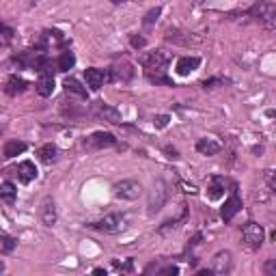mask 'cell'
<instances>
[{
    "label": "cell",
    "instance_id": "20",
    "mask_svg": "<svg viewBox=\"0 0 276 276\" xmlns=\"http://www.w3.org/2000/svg\"><path fill=\"white\" fill-rule=\"evenodd\" d=\"M0 197H2V201L7 203V205H13L15 198H17L15 186L11 184V181H2V186H0Z\"/></svg>",
    "mask_w": 276,
    "mask_h": 276
},
{
    "label": "cell",
    "instance_id": "24",
    "mask_svg": "<svg viewBox=\"0 0 276 276\" xmlns=\"http://www.w3.org/2000/svg\"><path fill=\"white\" fill-rule=\"evenodd\" d=\"M13 248H15V239L11 236H7V233H2V236H0V250L7 255V252H11Z\"/></svg>",
    "mask_w": 276,
    "mask_h": 276
},
{
    "label": "cell",
    "instance_id": "9",
    "mask_svg": "<svg viewBox=\"0 0 276 276\" xmlns=\"http://www.w3.org/2000/svg\"><path fill=\"white\" fill-rule=\"evenodd\" d=\"M39 218L45 227H52L56 222V205H54V198L52 197H45L39 205Z\"/></svg>",
    "mask_w": 276,
    "mask_h": 276
},
{
    "label": "cell",
    "instance_id": "35",
    "mask_svg": "<svg viewBox=\"0 0 276 276\" xmlns=\"http://www.w3.org/2000/svg\"><path fill=\"white\" fill-rule=\"evenodd\" d=\"M132 270H134V263H132V259L121 266V272H132Z\"/></svg>",
    "mask_w": 276,
    "mask_h": 276
},
{
    "label": "cell",
    "instance_id": "34",
    "mask_svg": "<svg viewBox=\"0 0 276 276\" xmlns=\"http://www.w3.org/2000/svg\"><path fill=\"white\" fill-rule=\"evenodd\" d=\"M181 188H184L186 192H190V195H195V192H197L195 186H192V184H184V181H181Z\"/></svg>",
    "mask_w": 276,
    "mask_h": 276
},
{
    "label": "cell",
    "instance_id": "36",
    "mask_svg": "<svg viewBox=\"0 0 276 276\" xmlns=\"http://www.w3.org/2000/svg\"><path fill=\"white\" fill-rule=\"evenodd\" d=\"M93 274H97V276H102V274H106V270H102V268H95V270H93Z\"/></svg>",
    "mask_w": 276,
    "mask_h": 276
},
{
    "label": "cell",
    "instance_id": "3",
    "mask_svg": "<svg viewBox=\"0 0 276 276\" xmlns=\"http://www.w3.org/2000/svg\"><path fill=\"white\" fill-rule=\"evenodd\" d=\"M166 198H168V190H166V184H164L162 179H158L154 188H151V192H149V201H147V207H149V214H158L162 207H164V203H166Z\"/></svg>",
    "mask_w": 276,
    "mask_h": 276
},
{
    "label": "cell",
    "instance_id": "22",
    "mask_svg": "<svg viewBox=\"0 0 276 276\" xmlns=\"http://www.w3.org/2000/svg\"><path fill=\"white\" fill-rule=\"evenodd\" d=\"M76 65V56H74V52H69L65 50L61 56H58V63H56V67H58V72H69Z\"/></svg>",
    "mask_w": 276,
    "mask_h": 276
},
{
    "label": "cell",
    "instance_id": "13",
    "mask_svg": "<svg viewBox=\"0 0 276 276\" xmlns=\"http://www.w3.org/2000/svg\"><path fill=\"white\" fill-rule=\"evenodd\" d=\"M108 78L102 69H97V67H89L84 72V80H86V86H89L91 91H99L104 86V80Z\"/></svg>",
    "mask_w": 276,
    "mask_h": 276
},
{
    "label": "cell",
    "instance_id": "26",
    "mask_svg": "<svg viewBox=\"0 0 276 276\" xmlns=\"http://www.w3.org/2000/svg\"><path fill=\"white\" fill-rule=\"evenodd\" d=\"M263 274L266 276H276V259H268L263 263Z\"/></svg>",
    "mask_w": 276,
    "mask_h": 276
},
{
    "label": "cell",
    "instance_id": "29",
    "mask_svg": "<svg viewBox=\"0 0 276 276\" xmlns=\"http://www.w3.org/2000/svg\"><path fill=\"white\" fill-rule=\"evenodd\" d=\"M130 43H132V48H145L147 45V41H145V37H138V35H132V39H130Z\"/></svg>",
    "mask_w": 276,
    "mask_h": 276
},
{
    "label": "cell",
    "instance_id": "16",
    "mask_svg": "<svg viewBox=\"0 0 276 276\" xmlns=\"http://www.w3.org/2000/svg\"><path fill=\"white\" fill-rule=\"evenodd\" d=\"M225 195V179L222 177H211L209 186H207V197L211 201H218V198Z\"/></svg>",
    "mask_w": 276,
    "mask_h": 276
},
{
    "label": "cell",
    "instance_id": "10",
    "mask_svg": "<svg viewBox=\"0 0 276 276\" xmlns=\"http://www.w3.org/2000/svg\"><path fill=\"white\" fill-rule=\"evenodd\" d=\"M239 209H242V198L237 197L236 188H233V190H231V197H229L227 201H225V207H222V211H220V214H222V220H225V222H231L233 216H236Z\"/></svg>",
    "mask_w": 276,
    "mask_h": 276
},
{
    "label": "cell",
    "instance_id": "37",
    "mask_svg": "<svg viewBox=\"0 0 276 276\" xmlns=\"http://www.w3.org/2000/svg\"><path fill=\"white\" fill-rule=\"evenodd\" d=\"M113 2H115V4H119V2H125V0H113Z\"/></svg>",
    "mask_w": 276,
    "mask_h": 276
},
{
    "label": "cell",
    "instance_id": "14",
    "mask_svg": "<svg viewBox=\"0 0 276 276\" xmlns=\"http://www.w3.org/2000/svg\"><path fill=\"white\" fill-rule=\"evenodd\" d=\"M220 149H222V145L218 143V140H214V138H201L197 143V151L198 154H203V156H216Z\"/></svg>",
    "mask_w": 276,
    "mask_h": 276
},
{
    "label": "cell",
    "instance_id": "21",
    "mask_svg": "<svg viewBox=\"0 0 276 276\" xmlns=\"http://www.w3.org/2000/svg\"><path fill=\"white\" fill-rule=\"evenodd\" d=\"M37 93L41 97H50L54 93V78H48V76H41L37 82Z\"/></svg>",
    "mask_w": 276,
    "mask_h": 276
},
{
    "label": "cell",
    "instance_id": "12",
    "mask_svg": "<svg viewBox=\"0 0 276 276\" xmlns=\"http://www.w3.org/2000/svg\"><path fill=\"white\" fill-rule=\"evenodd\" d=\"M198 65H201L198 56H181L175 65V72H177V76H190L192 72H197Z\"/></svg>",
    "mask_w": 276,
    "mask_h": 276
},
{
    "label": "cell",
    "instance_id": "8",
    "mask_svg": "<svg viewBox=\"0 0 276 276\" xmlns=\"http://www.w3.org/2000/svg\"><path fill=\"white\" fill-rule=\"evenodd\" d=\"M233 268V259H231V252L229 250H220L214 255V259H211V270H214V274H220L225 276L231 272Z\"/></svg>",
    "mask_w": 276,
    "mask_h": 276
},
{
    "label": "cell",
    "instance_id": "6",
    "mask_svg": "<svg viewBox=\"0 0 276 276\" xmlns=\"http://www.w3.org/2000/svg\"><path fill=\"white\" fill-rule=\"evenodd\" d=\"M91 227L97 229V231H102V233H119V231L125 229V218L119 216V214H110V216H106V218H102V220L93 222Z\"/></svg>",
    "mask_w": 276,
    "mask_h": 276
},
{
    "label": "cell",
    "instance_id": "31",
    "mask_svg": "<svg viewBox=\"0 0 276 276\" xmlns=\"http://www.w3.org/2000/svg\"><path fill=\"white\" fill-rule=\"evenodd\" d=\"M11 37H13V31H11L9 26H2V43L7 45L9 41H11Z\"/></svg>",
    "mask_w": 276,
    "mask_h": 276
},
{
    "label": "cell",
    "instance_id": "38",
    "mask_svg": "<svg viewBox=\"0 0 276 276\" xmlns=\"http://www.w3.org/2000/svg\"><path fill=\"white\" fill-rule=\"evenodd\" d=\"M272 239H274V242H276V231H272Z\"/></svg>",
    "mask_w": 276,
    "mask_h": 276
},
{
    "label": "cell",
    "instance_id": "32",
    "mask_svg": "<svg viewBox=\"0 0 276 276\" xmlns=\"http://www.w3.org/2000/svg\"><path fill=\"white\" fill-rule=\"evenodd\" d=\"M160 274L162 276H175V274H179V268L177 266H168V268H164V270H160Z\"/></svg>",
    "mask_w": 276,
    "mask_h": 276
},
{
    "label": "cell",
    "instance_id": "2",
    "mask_svg": "<svg viewBox=\"0 0 276 276\" xmlns=\"http://www.w3.org/2000/svg\"><path fill=\"white\" fill-rule=\"evenodd\" d=\"M168 61H171V58H168L166 52H162V50L151 52L149 56L143 58V65L147 69V76H149V78L164 76V72H166V67H168Z\"/></svg>",
    "mask_w": 276,
    "mask_h": 276
},
{
    "label": "cell",
    "instance_id": "11",
    "mask_svg": "<svg viewBox=\"0 0 276 276\" xmlns=\"http://www.w3.org/2000/svg\"><path fill=\"white\" fill-rule=\"evenodd\" d=\"M15 173H17V179H20L22 184H31V181H35L37 179V175H39L35 162H31V160H24V162L17 164Z\"/></svg>",
    "mask_w": 276,
    "mask_h": 276
},
{
    "label": "cell",
    "instance_id": "33",
    "mask_svg": "<svg viewBox=\"0 0 276 276\" xmlns=\"http://www.w3.org/2000/svg\"><path fill=\"white\" fill-rule=\"evenodd\" d=\"M164 154H166V158H171V160H177L179 158L177 149H173V147H164Z\"/></svg>",
    "mask_w": 276,
    "mask_h": 276
},
{
    "label": "cell",
    "instance_id": "27",
    "mask_svg": "<svg viewBox=\"0 0 276 276\" xmlns=\"http://www.w3.org/2000/svg\"><path fill=\"white\" fill-rule=\"evenodd\" d=\"M168 121H171V117H168V115H158L154 119V125L158 127V130H164V127L168 125Z\"/></svg>",
    "mask_w": 276,
    "mask_h": 276
},
{
    "label": "cell",
    "instance_id": "30",
    "mask_svg": "<svg viewBox=\"0 0 276 276\" xmlns=\"http://www.w3.org/2000/svg\"><path fill=\"white\" fill-rule=\"evenodd\" d=\"M227 80H222V78H211V80H205L203 82V86L205 89H211V86H216V84H225Z\"/></svg>",
    "mask_w": 276,
    "mask_h": 276
},
{
    "label": "cell",
    "instance_id": "15",
    "mask_svg": "<svg viewBox=\"0 0 276 276\" xmlns=\"http://www.w3.org/2000/svg\"><path fill=\"white\" fill-rule=\"evenodd\" d=\"M24 89H26V80H24V78H20L17 74H13V76H9V78H7V86H4L7 95L15 97L17 93H22Z\"/></svg>",
    "mask_w": 276,
    "mask_h": 276
},
{
    "label": "cell",
    "instance_id": "1",
    "mask_svg": "<svg viewBox=\"0 0 276 276\" xmlns=\"http://www.w3.org/2000/svg\"><path fill=\"white\" fill-rule=\"evenodd\" d=\"M246 15L257 20V22H261L266 28L276 31V4H272L270 0H257V2L246 11Z\"/></svg>",
    "mask_w": 276,
    "mask_h": 276
},
{
    "label": "cell",
    "instance_id": "17",
    "mask_svg": "<svg viewBox=\"0 0 276 276\" xmlns=\"http://www.w3.org/2000/svg\"><path fill=\"white\" fill-rule=\"evenodd\" d=\"M37 156H39V160L43 162V164H52V162H56V158H58V149L54 145H43L41 149L37 151Z\"/></svg>",
    "mask_w": 276,
    "mask_h": 276
},
{
    "label": "cell",
    "instance_id": "19",
    "mask_svg": "<svg viewBox=\"0 0 276 276\" xmlns=\"http://www.w3.org/2000/svg\"><path fill=\"white\" fill-rule=\"evenodd\" d=\"M24 151H26V143H22V140H9V143L4 145V158H7V160L24 154Z\"/></svg>",
    "mask_w": 276,
    "mask_h": 276
},
{
    "label": "cell",
    "instance_id": "23",
    "mask_svg": "<svg viewBox=\"0 0 276 276\" xmlns=\"http://www.w3.org/2000/svg\"><path fill=\"white\" fill-rule=\"evenodd\" d=\"M65 91L72 93V95H78V97H82V99H86V89H84V86H82L76 78H67V80H65Z\"/></svg>",
    "mask_w": 276,
    "mask_h": 276
},
{
    "label": "cell",
    "instance_id": "5",
    "mask_svg": "<svg viewBox=\"0 0 276 276\" xmlns=\"http://www.w3.org/2000/svg\"><path fill=\"white\" fill-rule=\"evenodd\" d=\"M115 197L117 198H123V201H134V198L140 197V192H143V186L138 184V181L134 179H123L119 184H115Z\"/></svg>",
    "mask_w": 276,
    "mask_h": 276
},
{
    "label": "cell",
    "instance_id": "7",
    "mask_svg": "<svg viewBox=\"0 0 276 276\" xmlns=\"http://www.w3.org/2000/svg\"><path fill=\"white\" fill-rule=\"evenodd\" d=\"M113 145H117V138L110 132H95L84 138V149H104Z\"/></svg>",
    "mask_w": 276,
    "mask_h": 276
},
{
    "label": "cell",
    "instance_id": "18",
    "mask_svg": "<svg viewBox=\"0 0 276 276\" xmlns=\"http://www.w3.org/2000/svg\"><path fill=\"white\" fill-rule=\"evenodd\" d=\"M99 115L104 117V121L113 123V125H121V123H123L121 113L117 108H113V106H102V108H99Z\"/></svg>",
    "mask_w": 276,
    "mask_h": 276
},
{
    "label": "cell",
    "instance_id": "28",
    "mask_svg": "<svg viewBox=\"0 0 276 276\" xmlns=\"http://www.w3.org/2000/svg\"><path fill=\"white\" fill-rule=\"evenodd\" d=\"M266 179H268V186H270V190L276 195V171H268L266 173Z\"/></svg>",
    "mask_w": 276,
    "mask_h": 276
},
{
    "label": "cell",
    "instance_id": "4",
    "mask_svg": "<svg viewBox=\"0 0 276 276\" xmlns=\"http://www.w3.org/2000/svg\"><path fill=\"white\" fill-rule=\"evenodd\" d=\"M242 237H244L246 248L255 250V248H259V246L263 244L266 231H263V227L257 225V222H246L244 229H242Z\"/></svg>",
    "mask_w": 276,
    "mask_h": 276
},
{
    "label": "cell",
    "instance_id": "25",
    "mask_svg": "<svg viewBox=\"0 0 276 276\" xmlns=\"http://www.w3.org/2000/svg\"><path fill=\"white\" fill-rule=\"evenodd\" d=\"M160 13H162V9H160V7H156V9H151V11H149V13H147V15H145V20H143V22H145V24H147V26H149V24H154V22H158V17H160Z\"/></svg>",
    "mask_w": 276,
    "mask_h": 276
}]
</instances>
